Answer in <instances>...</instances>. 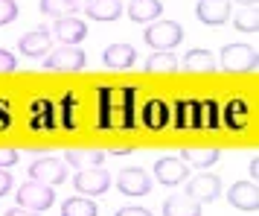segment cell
I'll return each mask as SVG.
<instances>
[{"label": "cell", "mask_w": 259, "mask_h": 216, "mask_svg": "<svg viewBox=\"0 0 259 216\" xmlns=\"http://www.w3.org/2000/svg\"><path fill=\"white\" fill-rule=\"evenodd\" d=\"M29 178L41 184H64L67 181V164L61 158H38L29 164Z\"/></svg>", "instance_id": "cell-5"}, {"label": "cell", "mask_w": 259, "mask_h": 216, "mask_svg": "<svg viewBox=\"0 0 259 216\" xmlns=\"http://www.w3.org/2000/svg\"><path fill=\"white\" fill-rule=\"evenodd\" d=\"M73 187L84 196H102V193L111 187V175H108L102 167H94V169H79L76 178H73Z\"/></svg>", "instance_id": "cell-9"}, {"label": "cell", "mask_w": 259, "mask_h": 216, "mask_svg": "<svg viewBox=\"0 0 259 216\" xmlns=\"http://www.w3.org/2000/svg\"><path fill=\"white\" fill-rule=\"evenodd\" d=\"M21 161V155H18V149H12V146H0V169H9L15 167Z\"/></svg>", "instance_id": "cell-34"}, {"label": "cell", "mask_w": 259, "mask_h": 216, "mask_svg": "<svg viewBox=\"0 0 259 216\" xmlns=\"http://www.w3.org/2000/svg\"><path fill=\"white\" fill-rule=\"evenodd\" d=\"M84 15L91 21L108 24V21H117L119 15H122V3L119 0H88L84 3Z\"/></svg>", "instance_id": "cell-20"}, {"label": "cell", "mask_w": 259, "mask_h": 216, "mask_svg": "<svg viewBox=\"0 0 259 216\" xmlns=\"http://www.w3.org/2000/svg\"><path fill=\"white\" fill-rule=\"evenodd\" d=\"M18 70V61L9 50H0V73H15Z\"/></svg>", "instance_id": "cell-35"}, {"label": "cell", "mask_w": 259, "mask_h": 216, "mask_svg": "<svg viewBox=\"0 0 259 216\" xmlns=\"http://www.w3.org/2000/svg\"><path fill=\"white\" fill-rule=\"evenodd\" d=\"M178 64L189 73H212L219 64H215V56L210 50H187L184 59H178Z\"/></svg>", "instance_id": "cell-21"}, {"label": "cell", "mask_w": 259, "mask_h": 216, "mask_svg": "<svg viewBox=\"0 0 259 216\" xmlns=\"http://www.w3.org/2000/svg\"><path fill=\"white\" fill-rule=\"evenodd\" d=\"M222 67L227 73H242V70H256L259 64V53L256 47H250V44H227L222 50Z\"/></svg>", "instance_id": "cell-3"}, {"label": "cell", "mask_w": 259, "mask_h": 216, "mask_svg": "<svg viewBox=\"0 0 259 216\" xmlns=\"http://www.w3.org/2000/svg\"><path fill=\"white\" fill-rule=\"evenodd\" d=\"M236 3H242V6H256V0H236Z\"/></svg>", "instance_id": "cell-42"}, {"label": "cell", "mask_w": 259, "mask_h": 216, "mask_svg": "<svg viewBox=\"0 0 259 216\" xmlns=\"http://www.w3.org/2000/svg\"><path fill=\"white\" fill-rule=\"evenodd\" d=\"M154 178L163 187H175L184 184V178H189V164H184L178 155H166L154 161Z\"/></svg>", "instance_id": "cell-6"}, {"label": "cell", "mask_w": 259, "mask_h": 216, "mask_svg": "<svg viewBox=\"0 0 259 216\" xmlns=\"http://www.w3.org/2000/svg\"><path fill=\"white\" fill-rule=\"evenodd\" d=\"M233 26L239 29V32H253L256 35L259 32V9L256 6H245L242 12L233 15Z\"/></svg>", "instance_id": "cell-31"}, {"label": "cell", "mask_w": 259, "mask_h": 216, "mask_svg": "<svg viewBox=\"0 0 259 216\" xmlns=\"http://www.w3.org/2000/svg\"><path fill=\"white\" fill-rule=\"evenodd\" d=\"M178 158H181L184 164H192V167L207 169V167H212V164H219L222 152H219V149H181Z\"/></svg>", "instance_id": "cell-27"}, {"label": "cell", "mask_w": 259, "mask_h": 216, "mask_svg": "<svg viewBox=\"0 0 259 216\" xmlns=\"http://www.w3.org/2000/svg\"><path fill=\"white\" fill-rule=\"evenodd\" d=\"M84 64H88L84 50L82 47H64V44L59 50H50L47 61H44V67L47 70H56V73H79V70H84Z\"/></svg>", "instance_id": "cell-4"}, {"label": "cell", "mask_w": 259, "mask_h": 216, "mask_svg": "<svg viewBox=\"0 0 259 216\" xmlns=\"http://www.w3.org/2000/svg\"><path fill=\"white\" fill-rule=\"evenodd\" d=\"M99 117L96 126L99 129H114L117 126V91L114 88H99Z\"/></svg>", "instance_id": "cell-19"}, {"label": "cell", "mask_w": 259, "mask_h": 216, "mask_svg": "<svg viewBox=\"0 0 259 216\" xmlns=\"http://www.w3.org/2000/svg\"><path fill=\"white\" fill-rule=\"evenodd\" d=\"M250 175H253V181L259 178V155H253V161H250Z\"/></svg>", "instance_id": "cell-40"}, {"label": "cell", "mask_w": 259, "mask_h": 216, "mask_svg": "<svg viewBox=\"0 0 259 216\" xmlns=\"http://www.w3.org/2000/svg\"><path fill=\"white\" fill-rule=\"evenodd\" d=\"M163 216H201V202L189 196H172L163 202Z\"/></svg>", "instance_id": "cell-25"}, {"label": "cell", "mask_w": 259, "mask_h": 216, "mask_svg": "<svg viewBox=\"0 0 259 216\" xmlns=\"http://www.w3.org/2000/svg\"><path fill=\"white\" fill-rule=\"evenodd\" d=\"M76 6L79 0H41V15L47 18H73L76 15Z\"/></svg>", "instance_id": "cell-29"}, {"label": "cell", "mask_w": 259, "mask_h": 216, "mask_svg": "<svg viewBox=\"0 0 259 216\" xmlns=\"http://www.w3.org/2000/svg\"><path fill=\"white\" fill-rule=\"evenodd\" d=\"M146 73H175L181 70V64H178V56L175 53H166V50H154L152 56L146 59Z\"/></svg>", "instance_id": "cell-26"}, {"label": "cell", "mask_w": 259, "mask_h": 216, "mask_svg": "<svg viewBox=\"0 0 259 216\" xmlns=\"http://www.w3.org/2000/svg\"><path fill=\"white\" fill-rule=\"evenodd\" d=\"M227 202L233 204L236 210H259V187L256 181H239L227 190Z\"/></svg>", "instance_id": "cell-13"}, {"label": "cell", "mask_w": 259, "mask_h": 216, "mask_svg": "<svg viewBox=\"0 0 259 216\" xmlns=\"http://www.w3.org/2000/svg\"><path fill=\"white\" fill-rule=\"evenodd\" d=\"M195 15H198L201 24L207 26H222L230 21V0H198L195 6Z\"/></svg>", "instance_id": "cell-15"}, {"label": "cell", "mask_w": 259, "mask_h": 216, "mask_svg": "<svg viewBox=\"0 0 259 216\" xmlns=\"http://www.w3.org/2000/svg\"><path fill=\"white\" fill-rule=\"evenodd\" d=\"M6 216H41V213L29 210V207H12V210H6Z\"/></svg>", "instance_id": "cell-39"}, {"label": "cell", "mask_w": 259, "mask_h": 216, "mask_svg": "<svg viewBox=\"0 0 259 216\" xmlns=\"http://www.w3.org/2000/svg\"><path fill=\"white\" fill-rule=\"evenodd\" d=\"M61 216H99V207L91 199H82V196H73L61 204Z\"/></svg>", "instance_id": "cell-30"}, {"label": "cell", "mask_w": 259, "mask_h": 216, "mask_svg": "<svg viewBox=\"0 0 259 216\" xmlns=\"http://www.w3.org/2000/svg\"><path fill=\"white\" fill-rule=\"evenodd\" d=\"M222 117H219V102L215 99H198V129H219Z\"/></svg>", "instance_id": "cell-28"}, {"label": "cell", "mask_w": 259, "mask_h": 216, "mask_svg": "<svg viewBox=\"0 0 259 216\" xmlns=\"http://www.w3.org/2000/svg\"><path fill=\"white\" fill-rule=\"evenodd\" d=\"M219 117H222V123L230 132H242V129H247V123H250V108H247V102L242 96H233V99H227L219 108Z\"/></svg>", "instance_id": "cell-11"}, {"label": "cell", "mask_w": 259, "mask_h": 216, "mask_svg": "<svg viewBox=\"0 0 259 216\" xmlns=\"http://www.w3.org/2000/svg\"><path fill=\"white\" fill-rule=\"evenodd\" d=\"M163 15V3L160 0H131L128 18L134 24H152Z\"/></svg>", "instance_id": "cell-24"}, {"label": "cell", "mask_w": 259, "mask_h": 216, "mask_svg": "<svg viewBox=\"0 0 259 216\" xmlns=\"http://www.w3.org/2000/svg\"><path fill=\"white\" fill-rule=\"evenodd\" d=\"M105 152L99 149H73V152H64V164L73 169H94V167H102L105 164Z\"/></svg>", "instance_id": "cell-22"}, {"label": "cell", "mask_w": 259, "mask_h": 216, "mask_svg": "<svg viewBox=\"0 0 259 216\" xmlns=\"http://www.w3.org/2000/svg\"><path fill=\"white\" fill-rule=\"evenodd\" d=\"M117 126L119 129H134L137 126V91L134 88H119L117 91Z\"/></svg>", "instance_id": "cell-16"}, {"label": "cell", "mask_w": 259, "mask_h": 216, "mask_svg": "<svg viewBox=\"0 0 259 216\" xmlns=\"http://www.w3.org/2000/svg\"><path fill=\"white\" fill-rule=\"evenodd\" d=\"M76 105H79V96L76 94H64L61 96V105H59V111H61V126L64 129H76Z\"/></svg>", "instance_id": "cell-32"}, {"label": "cell", "mask_w": 259, "mask_h": 216, "mask_svg": "<svg viewBox=\"0 0 259 216\" xmlns=\"http://www.w3.org/2000/svg\"><path fill=\"white\" fill-rule=\"evenodd\" d=\"M131 146H119V149H111V155H128Z\"/></svg>", "instance_id": "cell-41"}, {"label": "cell", "mask_w": 259, "mask_h": 216, "mask_svg": "<svg viewBox=\"0 0 259 216\" xmlns=\"http://www.w3.org/2000/svg\"><path fill=\"white\" fill-rule=\"evenodd\" d=\"M18 50L29 56V59H44L50 50H53V35H50V29H32V32H26V35L18 38Z\"/></svg>", "instance_id": "cell-14"}, {"label": "cell", "mask_w": 259, "mask_h": 216, "mask_svg": "<svg viewBox=\"0 0 259 216\" xmlns=\"http://www.w3.org/2000/svg\"><path fill=\"white\" fill-rule=\"evenodd\" d=\"M134 61H137V50L131 44H111L102 53V64L108 70H128L134 67Z\"/></svg>", "instance_id": "cell-18"}, {"label": "cell", "mask_w": 259, "mask_h": 216, "mask_svg": "<svg viewBox=\"0 0 259 216\" xmlns=\"http://www.w3.org/2000/svg\"><path fill=\"white\" fill-rule=\"evenodd\" d=\"M143 38H146L149 47L172 53L184 41V26L178 24V21H152V24L146 26V35Z\"/></svg>", "instance_id": "cell-1"}, {"label": "cell", "mask_w": 259, "mask_h": 216, "mask_svg": "<svg viewBox=\"0 0 259 216\" xmlns=\"http://www.w3.org/2000/svg\"><path fill=\"white\" fill-rule=\"evenodd\" d=\"M114 216H154V213L146 210V207H122V210H117Z\"/></svg>", "instance_id": "cell-37"}, {"label": "cell", "mask_w": 259, "mask_h": 216, "mask_svg": "<svg viewBox=\"0 0 259 216\" xmlns=\"http://www.w3.org/2000/svg\"><path fill=\"white\" fill-rule=\"evenodd\" d=\"M9 190H12V175L6 169H0V196H6Z\"/></svg>", "instance_id": "cell-38"}, {"label": "cell", "mask_w": 259, "mask_h": 216, "mask_svg": "<svg viewBox=\"0 0 259 216\" xmlns=\"http://www.w3.org/2000/svg\"><path fill=\"white\" fill-rule=\"evenodd\" d=\"M12 126V108L6 99H0V129H9Z\"/></svg>", "instance_id": "cell-36"}, {"label": "cell", "mask_w": 259, "mask_h": 216, "mask_svg": "<svg viewBox=\"0 0 259 216\" xmlns=\"http://www.w3.org/2000/svg\"><path fill=\"white\" fill-rule=\"evenodd\" d=\"M140 123L146 126V129H152V132H163L166 126L172 123V108L166 105L163 99H149L146 105H143L140 111Z\"/></svg>", "instance_id": "cell-12"}, {"label": "cell", "mask_w": 259, "mask_h": 216, "mask_svg": "<svg viewBox=\"0 0 259 216\" xmlns=\"http://www.w3.org/2000/svg\"><path fill=\"white\" fill-rule=\"evenodd\" d=\"M172 111H175V120H172L175 129H181V132L198 129V99H178Z\"/></svg>", "instance_id": "cell-23"}, {"label": "cell", "mask_w": 259, "mask_h": 216, "mask_svg": "<svg viewBox=\"0 0 259 216\" xmlns=\"http://www.w3.org/2000/svg\"><path fill=\"white\" fill-rule=\"evenodd\" d=\"M53 41H61L64 47H79V41L88 38V24L79 18H59L50 29Z\"/></svg>", "instance_id": "cell-7"}, {"label": "cell", "mask_w": 259, "mask_h": 216, "mask_svg": "<svg viewBox=\"0 0 259 216\" xmlns=\"http://www.w3.org/2000/svg\"><path fill=\"white\" fill-rule=\"evenodd\" d=\"M18 18V3L15 0H0V26L12 24Z\"/></svg>", "instance_id": "cell-33"}, {"label": "cell", "mask_w": 259, "mask_h": 216, "mask_svg": "<svg viewBox=\"0 0 259 216\" xmlns=\"http://www.w3.org/2000/svg\"><path fill=\"white\" fill-rule=\"evenodd\" d=\"M117 190L122 196H146L152 190V178L140 167H125V169H119V175H117Z\"/></svg>", "instance_id": "cell-8"}, {"label": "cell", "mask_w": 259, "mask_h": 216, "mask_svg": "<svg viewBox=\"0 0 259 216\" xmlns=\"http://www.w3.org/2000/svg\"><path fill=\"white\" fill-rule=\"evenodd\" d=\"M56 202V193L50 184H41V181H26L18 187V207H29V210H38V213H44L50 210Z\"/></svg>", "instance_id": "cell-2"}, {"label": "cell", "mask_w": 259, "mask_h": 216, "mask_svg": "<svg viewBox=\"0 0 259 216\" xmlns=\"http://www.w3.org/2000/svg\"><path fill=\"white\" fill-rule=\"evenodd\" d=\"M187 196L195 202H215L222 196V178L210 175V172H201V175L187 181Z\"/></svg>", "instance_id": "cell-10"}, {"label": "cell", "mask_w": 259, "mask_h": 216, "mask_svg": "<svg viewBox=\"0 0 259 216\" xmlns=\"http://www.w3.org/2000/svg\"><path fill=\"white\" fill-rule=\"evenodd\" d=\"M59 126L56 120V108L50 99H35L32 105H29V129L32 132H53Z\"/></svg>", "instance_id": "cell-17"}]
</instances>
